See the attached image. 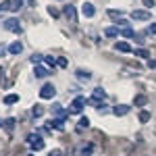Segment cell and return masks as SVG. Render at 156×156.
<instances>
[{
	"instance_id": "1",
	"label": "cell",
	"mask_w": 156,
	"mask_h": 156,
	"mask_svg": "<svg viewBox=\"0 0 156 156\" xmlns=\"http://www.w3.org/2000/svg\"><path fill=\"white\" fill-rule=\"evenodd\" d=\"M27 144L31 146V150H34V152L44 150V140H42V135H40V133H29V135H27Z\"/></svg>"
},
{
	"instance_id": "2",
	"label": "cell",
	"mask_w": 156,
	"mask_h": 156,
	"mask_svg": "<svg viewBox=\"0 0 156 156\" xmlns=\"http://www.w3.org/2000/svg\"><path fill=\"white\" fill-rule=\"evenodd\" d=\"M54 96H56V87H54L52 83H46L42 90H40V98H42V100H52Z\"/></svg>"
},
{
	"instance_id": "3",
	"label": "cell",
	"mask_w": 156,
	"mask_h": 156,
	"mask_svg": "<svg viewBox=\"0 0 156 156\" xmlns=\"http://www.w3.org/2000/svg\"><path fill=\"white\" fill-rule=\"evenodd\" d=\"M85 104H87V100H85L83 96H77V98L71 102V110H69V112H73V115H79V112L83 110Z\"/></svg>"
},
{
	"instance_id": "4",
	"label": "cell",
	"mask_w": 156,
	"mask_h": 156,
	"mask_svg": "<svg viewBox=\"0 0 156 156\" xmlns=\"http://www.w3.org/2000/svg\"><path fill=\"white\" fill-rule=\"evenodd\" d=\"M4 29H9L12 34H21V25H19V19H6L4 21Z\"/></svg>"
},
{
	"instance_id": "5",
	"label": "cell",
	"mask_w": 156,
	"mask_h": 156,
	"mask_svg": "<svg viewBox=\"0 0 156 156\" xmlns=\"http://www.w3.org/2000/svg\"><path fill=\"white\" fill-rule=\"evenodd\" d=\"M150 17H152V15L148 11H133L131 12V19H135V21H148Z\"/></svg>"
},
{
	"instance_id": "6",
	"label": "cell",
	"mask_w": 156,
	"mask_h": 156,
	"mask_svg": "<svg viewBox=\"0 0 156 156\" xmlns=\"http://www.w3.org/2000/svg\"><path fill=\"white\" fill-rule=\"evenodd\" d=\"M81 12H83V17H94L96 15V9H94L92 2H85V4H81Z\"/></svg>"
},
{
	"instance_id": "7",
	"label": "cell",
	"mask_w": 156,
	"mask_h": 156,
	"mask_svg": "<svg viewBox=\"0 0 156 156\" xmlns=\"http://www.w3.org/2000/svg\"><path fill=\"white\" fill-rule=\"evenodd\" d=\"M62 12L67 15V19H69L71 23H77V12H75V6H65Z\"/></svg>"
},
{
	"instance_id": "8",
	"label": "cell",
	"mask_w": 156,
	"mask_h": 156,
	"mask_svg": "<svg viewBox=\"0 0 156 156\" xmlns=\"http://www.w3.org/2000/svg\"><path fill=\"white\" fill-rule=\"evenodd\" d=\"M34 73H36V77H37V79H42V77L50 75V71H48V67H46V65H36Z\"/></svg>"
},
{
	"instance_id": "9",
	"label": "cell",
	"mask_w": 156,
	"mask_h": 156,
	"mask_svg": "<svg viewBox=\"0 0 156 156\" xmlns=\"http://www.w3.org/2000/svg\"><path fill=\"white\" fill-rule=\"evenodd\" d=\"M52 127L58 129V131H62V129H65V119H62V117H54V119L50 121V129H52Z\"/></svg>"
},
{
	"instance_id": "10",
	"label": "cell",
	"mask_w": 156,
	"mask_h": 156,
	"mask_svg": "<svg viewBox=\"0 0 156 156\" xmlns=\"http://www.w3.org/2000/svg\"><path fill=\"white\" fill-rule=\"evenodd\" d=\"M9 52H11V54H21V52H23V44H21V42H12L11 46H9Z\"/></svg>"
},
{
	"instance_id": "11",
	"label": "cell",
	"mask_w": 156,
	"mask_h": 156,
	"mask_svg": "<svg viewBox=\"0 0 156 156\" xmlns=\"http://www.w3.org/2000/svg\"><path fill=\"white\" fill-rule=\"evenodd\" d=\"M112 112H115L117 117H125V115L129 112V106H125V104H119V106L112 108Z\"/></svg>"
},
{
	"instance_id": "12",
	"label": "cell",
	"mask_w": 156,
	"mask_h": 156,
	"mask_svg": "<svg viewBox=\"0 0 156 156\" xmlns=\"http://www.w3.org/2000/svg\"><path fill=\"white\" fill-rule=\"evenodd\" d=\"M115 50H119V52H133L131 46H129L127 42H117V44H115Z\"/></svg>"
},
{
	"instance_id": "13",
	"label": "cell",
	"mask_w": 156,
	"mask_h": 156,
	"mask_svg": "<svg viewBox=\"0 0 156 156\" xmlns=\"http://www.w3.org/2000/svg\"><path fill=\"white\" fill-rule=\"evenodd\" d=\"M104 36L106 37H117L119 36V27H117V25H115V27H106V29H104Z\"/></svg>"
},
{
	"instance_id": "14",
	"label": "cell",
	"mask_w": 156,
	"mask_h": 156,
	"mask_svg": "<svg viewBox=\"0 0 156 156\" xmlns=\"http://www.w3.org/2000/svg\"><path fill=\"white\" fill-rule=\"evenodd\" d=\"M119 36H123V37H135V34H133L131 27H123V29H119Z\"/></svg>"
},
{
	"instance_id": "15",
	"label": "cell",
	"mask_w": 156,
	"mask_h": 156,
	"mask_svg": "<svg viewBox=\"0 0 156 156\" xmlns=\"http://www.w3.org/2000/svg\"><path fill=\"white\" fill-rule=\"evenodd\" d=\"M108 17H112V19H123V11H115V9H108Z\"/></svg>"
},
{
	"instance_id": "16",
	"label": "cell",
	"mask_w": 156,
	"mask_h": 156,
	"mask_svg": "<svg viewBox=\"0 0 156 156\" xmlns=\"http://www.w3.org/2000/svg\"><path fill=\"white\" fill-rule=\"evenodd\" d=\"M19 102V96L17 94H9V96L4 98V104H17Z\"/></svg>"
},
{
	"instance_id": "17",
	"label": "cell",
	"mask_w": 156,
	"mask_h": 156,
	"mask_svg": "<svg viewBox=\"0 0 156 156\" xmlns=\"http://www.w3.org/2000/svg\"><path fill=\"white\" fill-rule=\"evenodd\" d=\"M146 102H148V98L142 96V94H140V96H135V100H133V104H135V106H144Z\"/></svg>"
},
{
	"instance_id": "18",
	"label": "cell",
	"mask_w": 156,
	"mask_h": 156,
	"mask_svg": "<svg viewBox=\"0 0 156 156\" xmlns=\"http://www.w3.org/2000/svg\"><path fill=\"white\" fill-rule=\"evenodd\" d=\"M94 98H98V100H104V98H106V92H104L102 87H96V90H94Z\"/></svg>"
},
{
	"instance_id": "19",
	"label": "cell",
	"mask_w": 156,
	"mask_h": 156,
	"mask_svg": "<svg viewBox=\"0 0 156 156\" xmlns=\"http://www.w3.org/2000/svg\"><path fill=\"white\" fill-rule=\"evenodd\" d=\"M4 129L9 133H12V129H15V119H6L4 121Z\"/></svg>"
},
{
	"instance_id": "20",
	"label": "cell",
	"mask_w": 156,
	"mask_h": 156,
	"mask_svg": "<svg viewBox=\"0 0 156 156\" xmlns=\"http://www.w3.org/2000/svg\"><path fill=\"white\" fill-rule=\"evenodd\" d=\"M133 52H135V56H142V58H148L150 56V52L146 48H137V50H133Z\"/></svg>"
},
{
	"instance_id": "21",
	"label": "cell",
	"mask_w": 156,
	"mask_h": 156,
	"mask_svg": "<svg viewBox=\"0 0 156 156\" xmlns=\"http://www.w3.org/2000/svg\"><path fill=\"white\" fill-rule=\"evenodd\" d=\"M31 115H34V117H36V119H40V117H42V115H44V108L42 106H34V110H31Z\"/></svg>"
},
{
	"instance_id": "22",
	"label": "cell",
	"mask_w": 156,
	"mask_h": 156,
	"mask_svg": "<svg viewBox=\"0 0 156 156\" xmlns=\"http://www.w3.org/2000/svg\"><path fill=\"white\" fill-rule=\"evenodd\" d=\"M77 77H79V79H85V81H87V79L92 77V75H90V71H83V69H79V71H77Z\"/></svg>"
},
{
	"instance_id": "23",
	"label": "cell",
	"mask_w": 156,
	"mask_h": 156,
	"mask_svg": "<svg viewBox=\"0 0 156 156\" xmlns=\"http://www.w3.org/2000/svg\"><path fill=\"white\" fill-rule=\"evenodd\" d=\"M44 62H46V67H54L58 60L54 58V56H44Z\"/></svg>"
},
{
	"instance_id": "24",
	"label": "cell",
	"mask_w": 156,
	"mask_h": 156,
	"mask_svg": "<svg viewBox=\"0 0 156 156\" xmlns=\"http://www.w3.org/2000/svg\"><path fill=\"white\" fill-rule=\"evenodd\" d=\"M148 121H150V112L148 110H142L140 112V123H148Z\"/></svg>"
},
{
	"instance_id": "25",
	"label": "cell",
	"mask_w": 156,
	"mask_h": 156,
	"mask_svg": "<svg viewBox=\"0 0 156 156\" xmlns=\"http://www.w3.org/2000/svg\"><path fill=\"white\" fill-rule=\"evenodd\" d=\"M92 150H94L92 146H83V148L79 150V154H81V156H90V154H92Z\"/></svg>"
},
{
	"instance_id": "26",
	"label": "cell",
	"mask_w": 156,
	"mask_h": 156,
	"mask_svg": "<svg viewBox=\"0 0 156 156\" xmlns=\"http://www.w3.org/2000/svg\"><path fill=\"white\" fill-rule=\"evenodd\" d=\"M85 127H90V119L87 117H81L79 119V129H85Z\"/></svg>"
},
{
	"instance_id": "27",
	"label": "cell",
	"mask_w": 156,
	"mask_h": 156,
	"mask_svg": "<svg viewBox=\"0 0 156 156\" xmlns=\"http://www.w3.org/2000/svg\"><path fill=\"white\" fill-rule=\"evenodd\" d=\"M23 6V0H12V6H11V11H19Z\"/></svg>"
},
{
	"instance_id": "28",
	"label": "cell",
	"mask_w": 156,
	"mask_h": 156,
	"mask_svg": "<svg viewBox=\"0 0 156 156\" xmlns=\"http://www.w3.org/2000/svg\"><path fill=\"white\" fill-rule=\"evenodd\" d=\"M117 27H119V29H123V27H129V21H127V19H119V21H117Z\"/></svg>"
},
{
	"instance_id": "29",
	"label": "cell",
	"mask_w": 156,
	"mask_h": 156,
	"mask_svg": "<svg viewBox=\"0 0 156 156\" xmlns=\"http://www.w3.org/2000/svg\"><path fill=\"white\" fill-rule=\"evenodd\" d=\"M142 2H144L146 9H152V6H154V0H142Z\"/></svg>"
},
{
	"instance_id": "30",
	"label": "cell",
	"mask_w": 156,
	"mask_h": 156,
	"mask_svg": "<svg viewBox=\"0 0 156 156\" xmlns=\"http://www.w3.org/2000/svg\"><path fill=\"white\" fill-rule=\"evenodd\" d=\"M40 60H44L42 56H40V54H34V56H31V62H34V65H37Z\"/></svg>"
},
{
	"instance_id": "31",
	"label": "cell",
	"mask_w": 156,
	"mask_h": 156,
	"mask_svg": "<svg viewBox=\"0 0 156 156\" xmlns=\"http://www.w3.org/2000/svg\"><path fill=\"white\" fill-rule=\"evenodd\" d=\"M56 65H58V67H67V58H65V56H62V58H58V62H56Z\"/></svg>"
},
{
	"instance_id": "32",
	"label": "cell",
	"mask_w": 156,
	"mask_h": 156,
	"mask_svg": "<svg viewBox=\"0 0 156 156\" xmlns=\"http://www.w3.org/2000/svg\"><path fill=\"white\" fill-rule=\"evenodd\" d=\"M148 34H156V23H152L150 27H148Z\"/></svg>"
},
{
	"instance_id": "33",
	"label": "cell",
	"mask_w": 156,
	"mask_h": 156,
	"mask_svg": "<svg viewBox=\"0 0 156 156\" xmlns=\"http://www.w3.org/2000/svg\"><path fill=\"white\" fill-rule=\"evenodd\" d=\"M148 67L150 69H156V60H148Z\"/></svg>"
},
{
	"instance_id": "34",
	"label": "cell",
	"mask_w": 156,
	"mask_h": 156,
	"mask_svg": "<svg viewBox=\"0 0 156 156\" xmlns=\"http://www.w3.org/2000/svg\"><path fill=\"white\" fill-rule=\"evenodd\" d=\"M50 156H62V154H60V150H52V152H50Z\"/></svg>"
},
{
	"instance_id": "35",
	"label": "cell",
	"mask_w": 156,
	"mask_h": 156,
	"mask_svg": "<svg viewBox=\"0 0 156 156\" xmlns=\"http://www.w3.org/2000/svg\"><path fill=\"white\" fill-rule=\"evenodd\" d=\"M0 127H4V121H2V119H0Z\"/></svg>"
},
{
	"instance_id": "36",
	"label": "cell",
	"mask_w": 156,
	"mask_h": 156,
	"mask_svg": "<svg viewBox=\"0 0 156 156\" xmlns=\"http://www.w3.org/2000/svg\"><path fill=\"white\" fill-rule=\"evenodd\" d=\"M27 156H34V154H27Z\"/></svg>"
}]
</instances>
